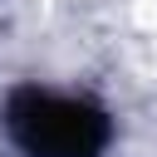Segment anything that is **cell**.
Here are the masks:
<instances>
[{"label":"cell","instance_id":"cell-1","mask_svg":"<svg viewBox=\"0 0 157 157\" xmlns=\"http://www.w3.org/2000/svg\"><path fill=\"white\" fill-rule=\"evenodd\" d=\"M5 132L25 157H103L113 142V118L88 93L15 83L5 98Z\"/></svg>","mask_w":157,"mask_h":157}]
</instances>
